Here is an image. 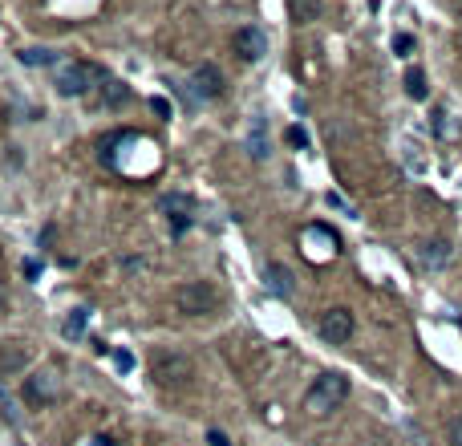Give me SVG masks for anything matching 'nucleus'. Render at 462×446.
I'll list each match as a JSON object with an SVG mask.
<instances>
[{
  "mask_svg": "<svg viewBox=\"0 0 462 446\" xmlns=\"http://www.w3.org/2000/svg\"><path fill=\"white\" fill-rule=\"evenodd\" d=\"M345 398H349V377L337 373V369H324L313 377V386L304 394V410L308 414H332V410L345 406Z\"/></svg>",
  "mask_w": 462,
  "mask_h": 446,
  "instance_id": "f257e3e1",
  "label": "nucleus"
},
{
  "mask_svg": "<svg viewBox=\"0 0 462 446\" xmlns=\"http://www.w3.org/2000/svg\"><path fill=\"white\" fill-rule=\"evenodd\" d=\"M175 309L183 316H211V312L223 309V292L211 280H191L175 292Z\"/></svg>",
  "mask_w": 462,
  "mask_h": 446,
  "instance_id": "f03ea898",
  "label": "nucleus"
},
{
  "mask_svg": "<svg viewBox=\"0 0 462 446\" xmlns=\"http://www.w3.org/2000/svg\"><path fill=\"white\" fill-rule=\"evenodd\" d=\"M93 82H101V69L86 65V61H61L57 73H53V86L61 97H90Z\"/></svg>",
  "mask_w": 462,
  "mask_h": 446,
  "instance_id": "7ed1b4c3",
  "label": "nucleus"
},
{
  "mask_svg": "<svg viewBox=\"0 0 462 446\" xmlns=\"http://www.w3.org/2000/svg\"><path fill=\"white\" fill-rule=\"evenodd\" d=\"M191 373H195V365H191L183 353H171V349L154 353V361H150V377H154L158 386H167V390L186 386V382H191Z\"/></svg>",
  "mask_w": 462,
  "mask_h": 446,
  "instance_id": "20e7f679",
  "label": "nucleus"
},
{
  "mask_svg": "<svg viewBox=\"0 0 462 446\" xmlns=\"http://www.w3.org/2000/svg\"><path fill=\"white\" fill-rule=\"evenodd\" d=\"M186 97L191 102H215V97H223V73H219V65H211V61L195 65L191 78H186Z\"/></svg>",
  "mask_w": 462,
  "mask_h": 446,
  "instance_id": "39448f33",
  "label": "nucleus"
},
{
  "mask_svg": "<svg viewBox=\"0 0 462 446\" xmlns=\"http://www.w3.org/2000/svg\"><path fill=\"white\" fill-rule=\"evenodd\" d=\"M300 248H304V256L308 260H332L337 256V248H341V239H337V231L328 227V223H308L304 231H300Z\"/></svg>",
  "mask_w": 462,
  "mask_h": 446,
  "instance_id": "423d86ee",
  "label": "nucleus"
},
{
  "mask_svg": "<svg viewBox=\"0 0 462 446\" xmlns=\"http://www.w3.org/2000/svg\"><path fill=\"white\" fill-rule=\"evenodd\" d=\"M57 390H61L57 369H37L33 377H25V401H29V406H37V410L53 406V401H57Z\"/></svg>",
  "mask_w": 462,
  "mask_h": 446,
  "instance_id": "0eeeda50",
  "label": "nucleus"
},
{
  "mask_svg": "<svg viewBox=\"0 0 462 446\" xmlns=\"http://www.w3.org/2000/svg\"><path fill=\"white\" fill-rule=\"evenodd\" d=\"M158 211L171 220V231H175V235H183L186 227L195 223V199H186V195H179V191H171V195H162V199H158Z\"/></svg>",
  "mask_w": 462,
  "mask_h": 446,
  "instance_id": "6e6552de",
  "label": "nucleus"
},
{
  "mask_svg": "<svg viewBox=\"0 0 462 446\" xmlns=\"http://www.w3.org/2000/svg\"><path fill=\"white\" fill-rule=\"evenodd\" d=\"M317 333H321V341H328V345H349V337H353V312L328 309L321 316V325H317Z\"/></svg>",
  "mask_w": 462,
  "mask_h": 446,
  "instance_id": "1a4fd4ad",
  "label": "nucleus"
},
{
  "mask_svg": "<svg viewBox=\"0 0 462 446\" xmlns=\"http://www.w3.org/2000/svg\"><path fill=\"white\" fill-rule=\"evenodd\" d=\"M126 102H130V86L101 73V86H93V93H90L93 110H118V106H126Z\"/></svg>",
  "mask_w": 462,
  "mask_h": 446,
  "instance_id": "9d476101",
  "label": "nucleus"
},
{
  "mask_svg": "<svg viewBox=\"0 0 462 446\" xmlns=\"http://www.w3.org/2000/svg\"><path fill=\"white\" fill-rule=\"evenodd\" d=\"M231 45H235V53H239L243 61H260V57L268 53V33H264L260 25H243V29H235Z\"/></svg>",
  "mask_w": 462,
  "mask_h": 446,
  "instance_id": "9b49d317",
  "label": "nucleus"
},
{
  "mask_svg": "<svg viewBox=\"0 0 462 446\" xmlns=\"http://www.w3.org/2000/svg\"><path fill=\"white\" fill-rule=\"evenodd\" d=\"M33 361L29 341H0V377H12V373H25V365Z\"/></svg>",
  "mask_w": 462,
  "mask_h": 446,
  "instance_id": "f8f14e48",
  "label": "nucleus"
},
{
  "mask_svg": "<svg viewBox=\"0 0 462 446\" xmlns=\"http://www.w3.org/2000/svg\"><path fill=\"white\" fill-rule=\"evenodd\" d=\"M264 288L272 292V296H280V301H288L292 292H296V284H292V272L284 264H268L264 268Z\"/></svg>",
  "mask_w": 462,
  "mask_h": 446,
  "instance_id": "ddd939ff",
  "label": "nucleus"
},
{
  "mask_svg": "<svg viewBox=\"0 0 462 446\" xmlns=\"http://www.w3.org/2000/svg\"><path fill=\"white\" fill-rule=\"evenodd\" d=\"M247 150H252V159H268V154H272V142H268V122H264V118H252V130H247Z\"/></svg>",
  "mask_w": 462,
  "mask_h": 446,
  "instance_id": "4468645a",
  "label": "nucleus"
},
{
  "mask_svg": "<svg viewBox=\"0 0 462 446\" xmlns=\"http://www.w3.org/2000/svg\"><path fill=\"white\" fill-rule=\"evenodd\" d=\"M86 325H90V309L77 305V309H69V316H65L61 337H65V341H82V337H86Z\"/></svg>",
  "mask_w": 462,
  "mask_h": 446,
  "instance_id": "2eb2a0df",
  "label": "nucleus"
},
{
  "mask_svg": "<svg viewBox=\"0 0 462 446\" xmlns=\"http://www.w3.org/2000/svg\"><path fill=\"white\" fill-rule=\"evenodd\" d=\"M288 12H292V25H308L321 16V0H288Z\"/></svg>",
  "mask_w": 462,
  "mask_h": 446,
  "instance_id": "dca6fc26",
  "label": "nucleus"
},
{
  "mask_svg": "<svg viewBox=\"0 0 462 446\" xmlns=\"http://www.w3.org/2000/svg\"><path fill=\"white\" fill-rule=\"evenodd\" d=\"M21 65H57V49H45V45H33V49H21L16 53Z\"/></svg>",
  "mask_w": 462,
  "mask_h": 446,
  "instance_id": "f3484780",
  "label": "nucleus"
},
{
  "mask_svg": "<svg viewBox=\"0 0 462 446\" xmlns=\"http://www.w3.org/2000/svg\"><path fill=\"white\" fill-rule=\"evenodd\" d=\"M422 264L426 268H442L446 260H450V244H442V239H434V244H422Z\"/></svg>",
  "mask_w": 462,
  "mask_h": 446,
  "instance_id": "a211bd4d",
  "label": "nucleus"
},
{
  "mask_svg": "<svg viewBox=\"0 0 462 446\" xmlns=\"http://www.w3.org/2000/svg\"><path fill=\"white\" fill-rule=\"evenodd\" d=\"M406 93H410V97H414V102H426V97H430V86H426V73H422V69H406Z\"/></svg>",
  "mask_w": 462,
  "mask_h": 446,
  "instance_id": "6ab92c4d",
  "label": "nucleus"
},
{
  "mask_svg": "<svg viewBox=\"0 0 462 446\" xmlns=\"http://www.w3.org/2000/svg\"><path fill=\"white\" fill-rule=\"evenodd\" d=\"M0 418L8 422V426H21V410H16V398L0 386Z\"/></svg>",
  "mask_w": 462,
  "mask_h": 446,
  "instance_id": "aec40b11",
  "label": "nucleus"
},
{
  "mask_svg": "<svg viewBox=\"0 0 462 446\" xmlns=\"http://www.w3.org/2000/svg\"><path fill=\"white\" fill-rule=\"evenodd\" d=\"M393 53H398V57H410V53H414V37H410V33H398V37H393Z\"/></svg>",
  "mask_w": 462,
  "mask_h": 446,
  "instance_id": "412c9836",
  "label": "nucleus"
},
{
  "mask_svg": "<svg viewBox=\"0 0 462 446\" xmlns=\"http://www.w3.org/2000/svg\"><path fill=\"white\" fill-rule=\"evenodd\" d=\"M114 365H118V373H130V369H134V353H130V349H118V353H114Z\"/></svg>",
  "mask_w": 462,
  "mask_h": 446,
  "instance_id": "4be33fe9",
  "label": "nucleus"
},
{
  "mask_svg": "<svg viewBox=\"0 0 462 446\" xmlns=\"http://www.w3.org/2000/svg\"><path fill=\"white\" fill-rule=\"evenodd\" d=\"M150 110H154L158 118H171V102H167V97H150Z\"/></svg>",
  "mask_w": 462,
  "mask_h": 446,
  "instance_id": "5701e85b",
  "label": "nucleus"
},
{
  "mask_svg": "<svg viewBox=\"0 0 462 446\" xmlns=\"http://www.w3.org/2000/svg\"><path fill=\"white\" fill-rule=\"evenodd\" d=\"M288 142H292V146H308V134L300 130V126H292V130H288Z\"/></svg>",
  "mask_w": 462,
  "mask_h": 446,
  "instance_id": "b1692460",
  "label": "nucleus"
},
{
  "mask_svg": "<svg viewBox=\"0 0 462 446\" xmlns=\"http://www.w3.org/2000/svg\"><path fill=\"white\" fill-rule=\"evenodd\" d=\"M450 446H462V414L454 418V426H450Z\"/></svg>",
  "mask_w": 462,
  "mask_h": 446,
  "instance_id": "393cba45",
  "label": "nucleus"
},
{
  "mask_svg": "<svg viewBox=\"0 0 462 446\" xmlns=\"http://www.w3.org/2000/svg\"><path fill=\"white\" fill-rule=\"evenodd\" d=\"M25 276H29V280L41 276V260H25Z\"/></svg>",
  "mask_w": 462,
  "mask_h": 446,
  "instance_id": "a878e982",
  "label": "nucleus"
},
{
  "mask_svg": "<svg viewBox=\"0 0 462 446\" xmlns=\"http://www.w3.org/2000/svg\"><path fill=\"white\" fill-rule=\"evenodd\" d=\"M86 446H118V443H114V438H106V434H93Z\"/></svg>",
  "mask_w": 462,
  "mask_h": 446,
  "instance_id": "bb28decb",
  "label": "nucleus"
}]
</instances>
